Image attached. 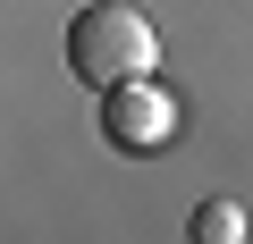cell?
Wrapping results in <instances>:
<instances>
[{
    "mask_svg": "<svg viewBox=\"0 0 253 244\" xmlns=\"http://www.w3.org/2000/svg\"><path fill=\"white\" fill-rule=\"evenodd\" d=\"M68 68H76V84L152 76L161 68V34H152L144 9H126V0H84L68 17Z\"/></svg>",
    "mask_w": 253,
    "mask_h": 244,
    "instance_id": "cell-1",
    "label": "cell"
},
{
    "mask_svg": "<svg viewBox=\"0 0 253 244\" xmlns=\"http://www.w3.org/2000/svg\"><path fill=\"white\" fill-rule=\"evenodd\" d=\"M101 135L118 152H169L177 143V101L152 76H118V84H101Z\"/></svg>",
    "mask_w": 253,
    "mask_h": 244,
    "instance_id": "cell-2",
    "label": "cell"
},
{
    "mask_svg": "<svg viewBox=\"0 0 253 244\" xmlns=\"http://www.w3.org/2000/svg\"><path fill=\"white\" fill-rule=\"evenodd\" d=\"M236 236H245V210L236 202H203L194 210V244H236Z\"/></svg>",
    "mask_w": 253,
    "mask_h": 244,
    "instance_id": "cell-3",
    "label": "cell"
}]
</instances>
